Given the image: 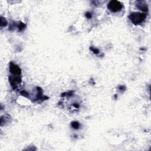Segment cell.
I'll return each instance as SVG.
<instances>
[{
  "instance_id": "1",
  "label": "cell",
  "mask_w": 151,
  "mask_h": 151,
  "mask_svg": "<svg viewBox=\"0 0 151 151\" xmlns=\"http://www.w3.org/2000/svg\"><path fill=\"white\" fill-rule=\"evenodd\" d=\"M129 18L134 24H139L145 19L146 15L144 14L136 12L132 13L129 16Z\"/></svg>"
},
{
  "instance_id": "2",
  "label": "cell",
  "mask_w": 151,
  "mask_h": 151,
  "mask_svg": "<svg viewBox=\"0 0 151 151\" xmlns=\"http://www.w3.org/2000/svg\"><path fill=\"white\" fill-rule=\"evenodd\" d=\"M108 8L113 12L119 11L122 8V5L117 1H111L108 4Z\"/></svg>"
},
{
  "instance_id": "3",
  "label": "cell",
  "mask_w": 151,
  "mask_h": 151,
  "mask_svg": "<svg viewBox=\"0 0 151 151\" xmlns=\"http://www.w3.org/2000/svg\"><path fill=\"white\" fill-rule=\"evenodd\" d=\"M10 71L13 74H21V70L18 65L11 63L10 64Z\"/></svg>"
},
{
  "instance_id": "4",
  "label": "cell",
  "mask_w": 151,
  "mask_h": 151,
  "mask_svg": "<svg viewBox=\"0 0 151 151\" xmlns=\"http://www.w3.org/2000/svg\"><path fill=\"white\" fill-rule=\"evenodd\" d=\"M71 126L72 127L74 128V129H77L79 126H80V124L78 122H73L72 123H71Z\"/></svg>"
}]
</instances>
